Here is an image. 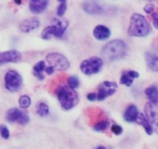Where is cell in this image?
I'll use <instances>...</instances> for the list:
<instances>
[{
  "instance_id": "25",
  "label": "cell",
  "mask_w": 158,
  "mask_h": 149,
  "mask_svg": "<svg viewBox=\"0 0 158 149\" xmlns=\"http://www.w3.org/2000/svg\"><path fill=\"white\" fill-rule=\"evenodd\" d=\"M68 84L71 89H75L80 85V81L77 76H71L68 79Z\"/></svg>"
},
{
  "instance_id": "18",
  "label": "cell",
  "mask_w": 158,
  "mask_h": 149,
  "mask_svg": "<svg viewBox=\"0 0 158 149\" xmlns=\"http://www.w3.org/2000/svg\"><path fill=\"white\" fill-rule=\"evenodd\" d=\"M45 68H46V63L44 61H40L33 66V74L40 81L44 80L45 78L44 74H43V71H45Z\"/></svg>"
},
{
  "instance_id": "9",
  "label": "cell",
  "mask_w": 158,
  "mask_h": 149,
  "mask_svg": "<svg viewBox=\"0 0 158 149\" xmlns=\"http://www.w3.org/2000/svg\"><path fill=\"white\" fill-rule=\"evenodd\" d=\"M6 119L10 123H16L20 125H27L30 117L27 113L18 108H11L6 113Z\"/></svg>"
},
{
  "instance_id": "28",
  "label": "cell",
  "mask_w": 158,
  "mask_h": 149,
  "mask_svg": "<svg viewBox=\"0 0 158 149\" xmlns=\"http://www.w3.org/2000/svg\"><path fill=\"white\" fill-rule=\"evenodd\" d=\"M111 131L115 135H120L123 131V129L121 126L118 125V124H112L111 126Z\"/></svg>"
},
{
  "instance_id": "30",
  "label": "cell",
  "mask_w": 158,
  "mask_h": 149,
  "mask_svg": "<svg viewBox=\"0 0 158 149\" xmlns=\"http://www.w3.org/2000/svg\"><path fill=\"white\" fill-rule=\"evenodd\" d=\"M152 18H153V27L158 30V13L156 12H153L152 13Z\"/></svg>"
},
{
  "instance_id": "34",
  "label": "cell",
  "mask_w": 158,
  "mask_h": 149,
  "mask_svg": "<svg viewBox=\"0 0 158 149\" xmlns=\"http://www.w3.org/2000/svg\"><path fill=\"white\" fill-rule=\"evenodd\" d=\"M96 149H106V147H103V146H99V147H97Z\"/></svg>"
},
{
  "instance_id": "4",
  "label": "cell",
  "mask_w": 158,
  "mask_h": 149,
  "mask_svg": "<svg viewBox=\"0 0 158 149\" xmlns=\"http://www.w3.org/2000/svg\"><path fill=\"white\" fill-rule=\"evenodd\" d=\"M53 25L45 27L41 33V38L44 40H50L54 36L56 38L62 37L68 27V21L63 19L54 18Z\"/></svg>"
},
{
  "instance_id": "13",
  "label": "cell",
  "mask_w": 158,
  "mask_h": 149,
  "mask_svg": "<svg viewBox=\"0 0 158 149\" xmlns=\"http://www.w3.org/2000/svg\"><path fill=\"white\" fill-rule=\"evenodd\" d=\"M40 27V20L36 17H32L23 20L19 24V30L23 33H30Z\"/></svg>"
},
{
  "instance_id": "33",
  "label": "cell",
  "mask_w": 158,
  "mask_h": 149,
  "mask_svg": "<svg viewBox=\"0 0 158 149\" xmlns=\"http://www.w3.org/2000/svg\"><path fill=\"white\" fill-rule=\"evenodd\" d=\"M45 71H46L47 74H50V75H51V74H52L55 71V70H54V68H52V67L48 66V67H46V68H45Z\"/></svg>"
},
{
  "instance_id": "2",
  "label": "cell",
  "mask_w": 158,
  "mask_h": 149,
  "mask_svg": "<svg viewBox=\"0 0 158 149\" xmlns=\"http://www.w3.org/2000/svg\"><path fill=\"white\" fill-rule=\"evenodd\" d=\"M151 31L150 25L143 15L133 13L130 17V26L127 33L130 36L136 37H143Z\"/></svg>"
},
{
  "instance_id": "35",
  "label": "cell",
  "mask_w": 158,
  "mask_h": 149,
  "mask_svg": "<svg viewBox=\"0 0 158 149\" xmlns=\"http://www.w3.org/2000/svg\"><path fill=\"white\" fill-rule=\"evenodd\" d=\"M15 3H16V4H21V1H15Z\"/></svg>"
},
{
  "instance_id": "20",
  "label": "cell",
  "mask_w": 158,
  "mask_h": 149,
  "mask_svg": "<svg viewBox=\"0 0 158 149\" xmlns=\"http://www.w3.org/2000/svg\"><path fill=\"white\" fill-rule=\"evenodd\" d=\"M145 94L150 102H158V86H150L146 89Z\"/></svg>"
},
{
  "instance_id": "26",
  "label": "cell",
  "mask_w": 158,
  "mask_h": 149,
  "mask_svg": "<svg viewBox=\"0 0 158 149\" xmlns=\"http://www.w3.org/2000/svg\"><path fill=\"white\" fill-rule=\"evenodd\" d=\"M59 6L57 7V14L59 17H62L65 14V12L67 10V2L66 1H60Z\"/></svg>"
},
{
  "instance_id": "6",
  "label": "cell",
  "mask_w": 158,
  "mask_h": 149,
  "mask_svg": "<svg viewBox=\"0 0 158 149\" xmlns=\"http://www.w3.org/2000/svg\"><path fill=\"white\" fill-rule=\"evenodd\" d=\"M48 63V66H51L55 71H65L70 67V62L64 54L60 53H51L48 54L45 58Z\"/></svg>"
},
{
  "instance_id": "24",
  "label": "cell",
  "mask_w": 158,
  "mask_h": 149,
  "mask_svg": "<svg viewBox=\"0 0 158 149\" xmlns=\"http://www.w3.org/2000/svg\"><path fill=\"white\" fill-rule=\"evenodd\" d=\"M19 104L23 109H27L31 105V99L27 95H23L19 99Z\"/></svg>"
},
{
  "instance_id": "22",
  "label": "cell",
  "mask_w": 158,
  "mask_h": 149,
  "mask_svg": "<svg viewBox=\"0 0 158 149\" xmlns=\"http://www.w3.org/2000/svg\"><path fill=\"white\" fill-rule=\"evenodd\" d=\"M109 125H110V124H109V121L103 120V121H100L94 124L93 130L96 132H103L109 128Z\"/></svg>"
},
{
  "instance_id": "19",
  "label": "cell",
  "mask_w": 158,
  "mask_h": 149,
  "mask_svg": "<svg viewBox=\"0 0 158 149\" xmlns=\"http://www.w3.org/2000/svg\"><path fill=\"white\" fill-rule=\"evenodd\" d=\"M136 123L139 125L142 126L143 127L145 130V132L148 135H152L153 133V128H152L151 125H150V122L148 121V120L147 119L145 116L142 113H139V117H138L137 120H136Z\"/></svg>"
},
{
  "instance_id": "1",
  "label": "cell",
  "mask_w": 158,
  "mask_h": 149,
  "mask_svg": "<svg viewBox=\"0 0 158 149\" xmlns=\"http://www.w3.org/2000/svg\"><path fill=\"white\" fill-rule=\"evenodd\" d=\"M101 54L106 62H116L127 55V45L123 40H112L103 47Z\"/></svg>"
},
{
  "instance_id": "27",
  "label": "cell",
  "mask_w": 158,
  "mask_h": 149,
  "mask_svg": "<svg viewBox=\"0 0 158 149\" xmlns=\"http://www.w3.org/2000/svg\"><path fill=\"white\" fill-rule=\"evenodd\" d=\"M0 134L4 139H9L10 138V130L8 127L6 125L0 126Z\"/></svg>"
},
{
  "instance_id": "12",
  "label": "cell",
  "mask_w": 158,
  "mask_h": 149,
  "mask_svg": "<svg viewBox=\"0 0 158 149\" xmlns=\"http://www.w3.org/2000/svg\"><path fill=\"white\" fill-rule=\"evenodd\" d=\"M82 9L86 13L90 15H101L104 13L103 7L94 1H85L83 2Z\"/></svg>"
},
{
  "instance_id": "15",
  "label": "cell",
  "mask_w": 158,
  "mask_h": 149,
  "mask_svg": "<svg viewBox=\"0 0 158 149\" xmlns=\"http://www.w3.org/2000/svg\"><path fill=\"white\" fill-rule=\"evenodd\" d=\"M93 35L98 40H106L111 35V31L107 27L104 25H97L93 30Z\"/></svg>"
},
{
  "instance_id": "8",
  "label": "cell",
  "mask_w": 158,
  "mask_h": 149,
  "mask_svg": "<svg viewBox=\"0 0 158 149\" xmlns=\"http://www.w3.org/2000/svg\"><path fill=\"white\" fill-rule=\"evenodd\" d=\"M144 112L153 130L158 134V102H148L146 103Z\"/></svg>"
},
{
  "instance_id": "14",
  "label": "cell",
  "mask_w": 158,
  "mask_h": 149,
  "mask_svg": "<svg viewBox=\"0 0 158 149\" xmlns=\"http://www.w3.org/2000/svg\"><path fill=\"white\" fill-rule=\"evenodd\" d=\"M48 5V0H33L29 3V9L34 14H40L46 10Z\"/></svg>"
},
{
  "instance_id": "29",
  "label": "cell",
  "mask_w": 158,
  "mask_h": 149,
  "mask_svg": "<svg viewBox=\"0 0 158 149\" xmlns=\"http://www.w3.org/2000/svg\"><path fill=\"white\" fill-rule=\"evenodd\" d=\"M154 9H155V6L153 5V4L149 3L144 6L143 10L147 13H153V11H154Z\"/></svg>"
},
{
  "instance_id": "3",
  "label": "cell",
  "mask_w": 158,
  "mask_h": 149,
  "mask_svg": "<svg viewBox=\"0 0 158 149\" xmlns=\"http://www.w3.org/2000/svg\"><path fill=\"white\" fill-rule=\"evenodd\" d=\"M57 96L60 106L65 110L74 108L79 101L78 95L76 91L68 86H60L57 90Z\"/></svg>"
},
{
  "instance_id": "16",
  "label": "cell",
  "mask_w": 158,
  "mask_h": 149,
  "mask_svg": "<svg viewBox=\"0 0 158 149\" xmlns=\"http://www.w3.org/2000/svg\"><path fill=\"white\" fill-rule=\"evenodd\" d=\"M139 114V110H138V108L136 107V105L131 104L128 106V107L125 110L123 118L128 123L136 122Z\"/></svg>"
},
{
  "instance_id": "31",
  "label": "cell",
  "mask_w": 158,
  "mask_h": 149,
  "mask_svg": "<svg viewBox=\"0 0 158 149\" xmlns=\"http://www.w3.org/2000/svg\"><path fill=\"white\" fill-rule=\"evenodd\" d=\"M127 71L129 76H130L131 79H133L139 78V74L137 72V71H133V70H130V71Z\"/></svg>"
},
{
  "instance_id": "10",
  "label": "cell",
  "mask_w": 158,
  "mask_h": 149,
  "mask_svg": "<svg viewBox=\"0 0 158 149\" xmlns=\"http://www.w3.org/2000/svg\"><path fill=\"white\" fill-rule=\"evenodd\" d=\"M118 86L115 83L111 81H104L100 83L98 86V92H97V100L103 101L107 97L112 96L115 93Z\"/></svg>"
},
{
  "instance_id": "17",
  "label": "cell",
  "mask_w": 158,
  "mask_h": 149,
  "mask_svg": "<svg viewBox=\"0 0 158 149\" xmlns=\"http://www.w3.org/2000/svg\"><path fill=\"white\" fill-rule=\"evenodd\" d=\"M145 58L148 68L151 71L158 72V56L151 53H147Z\"/></svg>"
},
{
  "instance_id": "21",
  "label": "cell",
  "mask_w": 158,
  "mask_h": 149,
  "mask_svg": "<svg viewBox=\"0 0 158 149\" xmlns=\"http://www.w3.org/2000/svg\"><path fill=\"white\" fill-rule=\"evenodd\" d=\"M36 113L41 117H45L50 113V109L48 105L44 102H40L36 106Z\"/></svg>"
},
{
  "instance_id": "5",
  "label": "cell",
  "mask_w": 158,
  "mask_h": 149,
  "mask_svg": "<svg viewBox=\"0 0 158 149\" xmlns=\"http://www.w3.org/2000/svg\"><path fill=\"white\" fill-rule=\"evenodd\" d=\"M103 65L104 62L101 57H92L81 62L80 69L86 75H92L99 72Z\"/></svg>"
},
{
  "instance_id": "23",
  "label": "cell",
  "mask_w": 158,
  "mask_h": 149,
  "mask_svg": "<svg viewBox=\"0 0 158 149\" xmlns=\"http://www.w3.org/2000/svg\"><path fill=\"white\" fill-rule=\"evenodd\" d=\"M119 83L122 85H125L127 86H130L133 83V79L130 78V76L127 74V71H123L120 77V80H119Z\"/></svg>"
},
{
  "instance_id": "7",
  "label": "cell",
  "mask_w": 158,
  "mask_h": 149,
  "mask_svg": "<svg viewBox=\"0 0 158 149\" xmlns=\"http://www.w3.org/2000/svg\"><path fill=\"white\" fill-rule=\"evenodd\" d=\"M5 87L12 92H18L23 86V78L19 72L14 70H10L5 74Z\"/></svg>"
},
{
  "instance_id": "11",
  "label": "cell",
  "mask_w": 158,
  "mask_h": 149,
  "mask_svg": "<svg viewBox=\"0 0 158 149\" xmlns=\"http://www.w3.org/2000/svg\"><path fill=\"white\" fill-rule=\"evenodd\" d=\"M22 58V54L16 50L0 52V66L9 63H17Z\"/></svg>"
},
{
  "instance_id": "32",
  "label": "cell",
  "mask_w": 158,
  "mask_h": 149,
  "mask_svg": "<svg viewBox=\"0 0 158 149\" xmlns=\"http://www.w3.org/2000/svg\"><path fill=\"white\" fill-rule=\"evenodd\" d=\"M87 99L89 101H95L97 100V93L96 92H90L87 95Z\"/></svg>"
}]
</instances>
